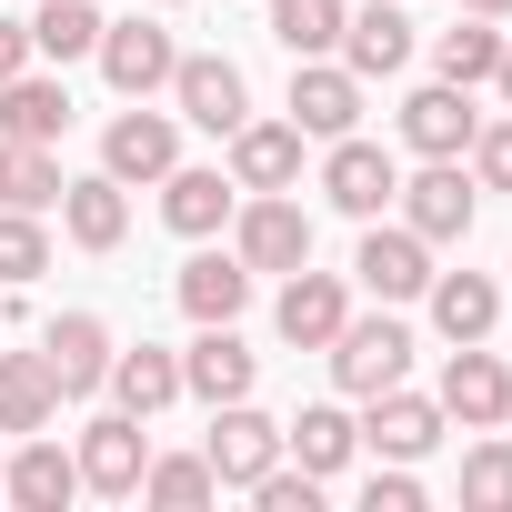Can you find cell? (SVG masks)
<instances>
[{
	"label": "cell",
	"mask_w": 512,
	"mask_h": 512,
	"mask_svg": "<svg viewBox=\"0 0 512 512\" xmlns=\"http://www.w3.org/2000/svg\"><path fill=\"white\" fill-rule=\"evenodd\" d=\"M171 101H181V121L211 131V141H231V131L251 121V81H241V61H221V51H181Z\"/></svg>",
	"instance_id": "obj_1"
},
{
	"label": "cell",
	"mask_w": 512,
	"mask_h": 512,
	"mask_svg": "<svg viewBox=\"0 0 512 512\" xmlns=\"http://www.w3.org/2000/svg\"><path fill=\"white\" fill-rule=\"evenodd\" d=\"M402 372H412V332H402L392 312H372V322H342V332H332V382H342L352 402L392 392Z\"/></svg>",
	"instance_id": "obj_2"
},
{
	"label": "cell",
	"mask_w": 512,
	"mask_h": 512,
	"mask_svg": "<svg viewBox=\"0 0 512 512\" xmlns=\"http://www.w3.org/2000/svg\"><path fill=\"white\" fill-rule=\"evenodd\" d=\"M201 462H211L221 492H251V482L282 462V422H262L251 402H211V442H201Z\"/></svg>",
	"instance_id": "obj_3"
},
{
	"label": "cell",
	"mask_w": 512,
	"mask_h": 512,
	"mask_svg": "<svg viewBox=\"0 0 512 512\" xmlns=\"http://www.w3.org/2000/svg\"><path fill=\"white\" fill-rule=\"evenodd\" d=\"M292 131L302 141H342V131H362V71L352 61H292Z\"/></svg>",
	"instance_id": "obj_4"
},
{
	"label": "cell",
	"mask_w": 512,
	"mask_h": 512,
	"mask_svg": "<svg viewBox=\"0 0 512 512\" xmlns=\"http://www.w3.org/2000/svg\"><path fill=\"white\" fill-rule=\"evenodd\" d=\"M352 282L372 292V302H412V292H432V241L412 231V221H362V251H352Z\"/></svg>",
	"instance_id": "obj_5"
},
{
	"label": "cell",
	"mask_w": 512,
	"mask_h": 512,
	"mask_svg": "<svg viewBox=\"0 0 512 512\" xmlns=\"http://www.w3.org/2000/svg\"><path fill=\"white\" fill-rule=\"evenodd\" d=\"M231 251H241L251 272H302V262H312V211H302L292 191H251V201H241V241H231Z\"/></svg>",
	"instance_id": "obj_6"
},
{
	"label": "cell",
	"mask_w": 512,
	"mask_h": 512,
	"mask_svg": "<svg viewBox=\"0 0 512 512\" xmlns=\"http://www.w3.org/2000/svg\"><path fill=\"white\" fill-rule=\"evenodd\" d=\"M101 71H111V91L121 101H151V91H171V71H181V51H171V31L161 21H101Z\"/></svg>",
	"instance_id": "obj_7"
},
{
	"label": "cell",
	"mask_w": 512,
	"mask_h": 512,
	"mask_svg": "<svg viewBox=\"0 0 512 512\" xmlns=\"http://www.w3.org/2000/svg\"><path fill=\"white\" fill-rule=\"evenodd\" d=\"M442 422H462V432H492V422H512V372L482 352V342H452V362H442Z\"/></svg>",
	"instance_id": "obj_8"
},
{
	"label": "cell",
	"mask_w": 512,
	"mask_h": 512,
	"mask_svg": "<svg viewBox=\"0 0 512 512\" xmlns=\"http://www.w3.org/2000/svg\"><path fill=\"white\" fill-rule=\"evenodd\" d=\"M81 492H141V472H151V432H141V412H101L91 432H81Z\"/></svg>",
	"instance_id": "obj_9"
},
{
	"label": "cell",
	"mask_w": 512,
	"mask_h": 512,
	"mask_svg": "<svg viewBox=\"0 0 512 512\" xmlns=\"http://www.w3.org/2000/svg\"><path fill=\"white\" fill-rule=\"evenodd\" d=\"M322 191H332V211H352V221H382V201L402 191V171H392V151H382V141L342 131V141H332V161H322Z\"/></svg>",
	"instance_id": "obj_10"
},
{
	"label": "cell",
	"mask_w": 512,
	"mask_h": 512,
	"mask_svg": "<svg viewBox=\"0 0 512 512\" xmlns=\"http://www.w3.org/2000/svg\"><path fill=\"white\" fill-rule=\"evenodd\" d=\"M472 191H482V181H462V161H422L392 201H402V221H412L422 241H462V231H472Z\"/></svg>",
	"instance_id": "obj_11"
},
{
	"label": "cell",
	"mask_w": 512,
	"mask_h": 512,
	"mask_svg": "<svg viewBox=\"0 0 512 512\" xmlns=\"http://www.w3.org/2000/svg\"><path fill=\"white\" fill-rule=\"evenodd\" d=\"M272 322H282V342H292V352H332V332L352 322V292H342L332 272H312V262H302V272L282 282Z\"/></svg>",
	"instance_id": "obj_12"
},
{
	"label": "cell",
	"mask_w": 512,
	"mask_h": 512,
	"mask_svg": "<svg viewBox=\"0 0 512 512\" xmlns=\"http://www.w3.org/2000/svg\"><path fill=\"white\" fill-rule=\"evenodd\" d=\"M362 442H372V462H422L432 442H442V402L432 392H372V412H362Z\"/></svg>",
	"instance_id": "obj_13"
},
{
	"label": "cell",
	"mask_w": 512,
	"mask_h": 512,
	"mask_svg": "<svg viewBox=\"0 0 512 512\" xmlns=\"http://www.w3.org/2000/svg\"><path fill=\"white\" fill-rule=\"evenodd\" d=\"M472 131H482V111H472V91H452V81H432V91L402 101V141H412L422 161H462Z\"/></svg>",
	"instance_id": "obj_14"
},
{
	"label": "cell",
	"mask_w": 512,
	"mask_h": 512,
	"mask_svg": "<svg viewBox=\"0 0 512 512\" xmlns=\"http://www.w3.org/2000/svg\"><path fill=\"white\" fill-rule=\"evenodd\" d=\"M181 161V131H171V111H121L111 131H101V171L131 191V181H161Z\"/></svg>",
	"instance_id": "obj_15"
},
{
	"label": "cell",
	"mask_w": 512,
	"mask_h": 512,
	"mask_svg": "<svg viewBox=\"0 0 512 512\" xmlns=\"http://www.w3.org/2000/svg\"><path fill=\"white\" fill-rule=\"evenodd\" d=\"M41 362H51V382H61V402H81V392H101V382H111V332H101V312H61V322L41 332Z\"/></svg>",
	"instance_id": "obj_16"
},
{
	"label": "cell",
	"mask_w": 512,
	"mask_h": 512,
	"mask_svg": "<svg viewBox=\"0 0 512 512\" xmlns=\"http://www.w3.org/2000/svg\"><path fill=\"white\" fill-rule=\"evenodd\" d=\"M342 61L362 81H392L412 61V11H402V0H362V11H342Z\"/></svg>",
	"instance_id": "obj_17"
},
{
	"label": "cell",
	"mask_w": 512,
	"mask_h": 512,
	"mask_svg": "<svg viewBox=\"0 0 512 512\" xmlns=\"http://www.w3.org/2000/svg\"><path fill=\"white\" fill-rule=\"evenodd\" d=\"M0 492H11L21 512H61V502L81 492V462H71L51 432H21V452H11V472H0Z\"/></svg>",
	"instance_id": "obj_18"
},
{
	"label": "cell",
	"mask_w": 512,
	"mask_h": 512,
	"mask_svg": "<svg viewBox=\"0 0 512 512\" xmlns=\"http://www.w3.org/2000/svg\"><path fill=\"white\" fill-rule=\"evenodd\" d=\"M231 181L241 191H292L302 181V131L292 121H241L231 131Z\"/></svg>",
	"instance_id": "obj_19"
},
{
	"label": "cell",
	"mask_w": 512,
	"mask_h": 512,
	"mask_svg": "<svg viewBox=\"0 0 512 512\" xmlns=\"http://www.w3.org/2000/svg\"><path fill=\"white\" fill-rule=\"evenodd\" d=\"M231 201H241V181H221V171H161V221L181 231V241H211L221 221H231Z\"/></svg>",
	"instance_id": "obj_20"
},
{
	"label": "cell",
	"mask_w": 512,
	"mask_h": 512,
	"mask_svg": "<svg viewBox=\"0 0 512 512\" xmlns=\"http://www.w3.org/2000/svg\"><path fill=\"white\" fill-rule=\"evenodd\" d=\"M181 392H201V402H251V352H241L231 322H201V342L181 352Z\"/></svg>",
	"instance_id": "obj_21"
},
{
	"label": "cell",
	"mask_w": 512,
	"mask_h": 512,
	"mask_svg": "<svg viewBox=\"0 0 512 512\" xmlns=\"http://www.w3.org/2000/svg\"><path fill=\"white\" fill-rule=\"evenodd\" d=\"M241 302H251V262L241 251H191L181 262V312L191 322H241Z\"/></svg>",
	"instance_id": "obj_22"
},
{
	"label": "cell",
	"mask_w": 512,
	"mask_h": 512,
	"mask_svg": "<svg viewBox=\"0 0 512 512\" xmlns=\"http://www.w3.org/2000/svg\"><path fill=\"white\" fill-rule=\"evenodd\" d=\"M61 231H71L81 251H121V231H131V201H121V181H111V171H91V181H61Z\"/></svg>",
	"instance_id": "obj_23"
},
{
	"label": "cell",
	"mask_w": 512,
	"mask_h": 512,
	"mask_svg": "<svg viewBox=\"0 0 512 512\" xmlns=\"http://www.w3.org/2000/svg\"><path fill=\"white\" fill-rule=\"evenodd\" d=\"M51 412H61L51 362L41 352H0V442H11V432H51Z\"/></svg>",
	"instance_id": "obj_24"
},
{
	"label": "cell",
	"mask_w": 512,
	"mask_h": 512,
	"mask_svg": "<svg viewBox=\"0 0 512 512\" xmlns=\"http://www.w3.org/2000/svg\"><path fill=\"white\" fill-rule=\"evenodd\" d=\"M492 322H502V292L482 272H432V332L442 342H482Z\"/></svg>",
	"instance_id": "obj_25"
},
{
	"label": "cell",
	"mask_w": 512,
	"mask_h": 512,
	"mask_svg": "<svg viewBox=\"0 0 512 512\" xmlns=\"http://www.w3.org/2000/svg\"><path fill=\"white\" fill-rule=\"evenodd\" d=\"M111 402L121 412H161V402H181V352H161V342H141V352H111Z\"/></svg>",
	"instance_id": "obj_26"
},
{
	"label": "cell",
	"mask_w": 512,
	"mask_h": 512,
	"mask_svg": "<svg viewBox=\"0 0 512 512\" xmlns=\"http://www.w3.org/2000/svg\"><path fill=\"white\" fill-rule=\"evenodd\" d=\"M352 442H362V422H352L342 402H312L302 422H282V452H292L302 472H322V482H332V472L352 462Z\"/></svg>",
	"instance_id": "obj_27"
},
{
	"label": "cell",
	"mask_w": 512,
	"mask_h": 512,
	"mask_svg": "<svg viewBox=\"0 0 512 512\" xmlns=\"http://www.w3.org/2000/svg\"><path fill=\"white\" fill-rule=\"evenodd\" d=\"M71 131V91L61 81H0V141H61Z\"/></svg>",
	"instance_id": "obj_28"
},
{
	"label": "cell",
	"mask_w": 512,
	"mask_h": 512,
	"mask_svg": "<svg viewBox=\"0 0 512 512\" xmlns=\"http://www.w3.org/2000/svg\"><path fill=\"white\" fill-rule=\"evenodd\" d=\"M51 201H61L51 141H0V211H51Z\"/></svg>",
	"instance_id": "obj_29"
},
{
	"label": "cell",
	"mask_w": 512,
	"mask_h": 512,
	"mask_svg": "<svg viewBox=\"0 0 512 512\" xmlns=\"http://www.w3.org/2000/svg\"><path fill=\"white\" fill-rule=\"evenodd\" d=\"M342 11L352 0H272V41L292 61H322V51H342Z\"/></svg>",
	"instance_id": "obj_30"
},
{
	"label": "cell",
	"mask_w": 512,
	"mask_h": 512,
	"mask_svg": "<svg viewBox=\"0 0 512 512\" xmlns=\"http://www.w3.org/2000/svg\"><path fill=\"white\" fill-rule=\"evenodd\" d=\"M31 51H41V61H81V51H101V11H91V0H41Z\"/></svg>",
	"instance_id": "obj_31"
},
{
	"label": "cell",
	"mask_w": 512,
	"mask_h": 512,
	"mask_svg": "<svg viewBox=\"0 0 512 512\" xmlns=\"http://www.w3.org/2000/svg\"><path fill=\"white\" fill-rule=\"evenodd\" d=\"M432 61H442V81H452V91H472V81H492V61H502V31L472 11L462 31H442V41H432Z\"/></svg>",
	"instance_id": "obj_32"
},
{
	"label": "cell",
	"mask_w": 512,
	"mask_h": 512,
	"mask_svg": "<svg viewBox=\"0 0 512 512\" xmlns=\"http://www.w3.org/2000/svg\"><path fill=\"white\" fill-rule=\"evenodd\" d=\"M211 492H221V482H211V462H181V452H171V462L151 452V472H141V502H161V512H201Z\"/></svg>",
	"instance_id": "obj_33"
},
{
	"label": "cell",
	"mask_w": 512,
	"mask_h": 512,
	"mask_svg": "<svg viewBox=\"0 0 512 512\" xmlns=\"http://www.w3.org/2000/svg\"><path fill=\"white\" fill-rule=\"evenodd\" d=\"M51 272V231L41 211H0V282H41Z\"/></svg>",
	"instance_id": "obj_34"
},
{
	"label": "cell",
	"mask_w": 512,
	"mask_h": 512,
	"mask_svg": "<svg viewBox=\"0 0 512 512\" xmlns=\"http://www.w3.org/2000/svg\"><path fill=\"white\" fill-rule=\"evenodd\" d=\"M462 502H472V512H512V442H472V462H462Z\"/></svg>",
	"instance_id": "obj_35"
},
{
	"label": "cell",
	"mask_w": 512,
	"mask_h": 512,
	"mask_svg": "<svg viewBox=\"0 0 512 512\" xmlns=\"http://www.w3.org/2000/svg\"><path fill=\"white\" fill-rule=\"evenodd\" d=\"M251 502H262V512H322V472H302V462H272L262 482H251Z\"/></svg>",
	"instance_id": "obj_36"
},
{
	"label": "cell",
	"mask_w": 512,
	"mask_h": 512,
	"mask_svg": "<svg viewBox=\"0 0 512 512\" xmlns=\"http://www.w3.org/2000/svg\"><path fill=\"white\" fill-rule=\"evenodd\" d=\"M472 181L482 191H512V121H482L472 131Z\"/></svg>",
	"instance_id": "obj_37"
},
{
	"label": "cell",
	"mask_w": 512,
	"mask_h": 512,
	"mask_svg": "<svg viewBox=\"0 0 512 512\" xmlns=\"http://www.w3.org/2000/svg\"><path fill=\"white\" fill-rule=\"evenodd\" d=\"M362 502H372V512H422V482H412V462H372Z\"/></svg>",
	"instance_id": "obj_38"
},
{
	"label": "cell",
	"mask_w": 512,
	"mask_h": 512,
	"mask_svg": "<svg viewBox=\"0 0 512 512\" xmlns=\"http://www.w3.org/2000/svg\"><path fill=\"white\" fill-rule=\"evenodd\" d=\"M31 71V21H0V81Z\"/></svg>",
	"instance_id": "obj_39"
},
{
	"label": "cell",
	"mask_w": 512,
	"mask_h": 512,
	"mask_svg": "<svg viewBox=\"0 0 512 512\" xmlns=\"http://www.w3.org/2000/svg\"><path fill=\"white\" fill-rule=\"evenodd\" d=\"M492 91H502V111H512V41H502V61H492Z\"/></svg>",
	"instance_id": "obj_40"
},
{
	"label": "cell",
	"mask_w": 512,
	"mask_h": 512,
	"mask_svg": "<svg viewBox=\"0 0 512 512\" xmlns=\"http://www.w3.org/2000/svg\"><path fill=\"white\" fill-rule=\"evenodd\" d=\"M462 11H482V21H512V0H462Z\"/></svg>",
	"instance_id": "obj_41"
},
{
	"label": "cell",
	"mask_w": 512,
	"mask_h": 512,
	"mask_svg": "<svg viewBox=\"0 0 512 512\" xmlns=\"http://www.w3.org/2000/svg\"><path fill=\"white\" fill-rule=\"evenodd\" d=\"M0 472H11V452H0Z\"/></svg>",
	"instance_id": "obj_42"
},
{
	"label": "cell",
	"mask_w": 512,
	"mask_h": 512,
	"mask_svg": "<svg viewBox=\"0 0 512 512\" xmlns=\"http://www.w3.org/2000/svg\"><path fill=\"white\" fill-rule=\"evenodd\" d=\"M502 322H512V302H502Z\"/></svg>",
	"instance_id": "obj_43"
},
{
	"label": "cell",
	"mask_w": 512,
	"mask_h": 512,
	"mask_svg": "<svg viewBox=\"0 0 512 512\" xmlns=\"http://www.w3.org/2000/svg\"><path fill=\"white\" fill-rule=\"evenodd\" d=\"M161 11H171V0H161Z\"/></svg>",
	"instance_id": "obj_44"
}]
</instances>
